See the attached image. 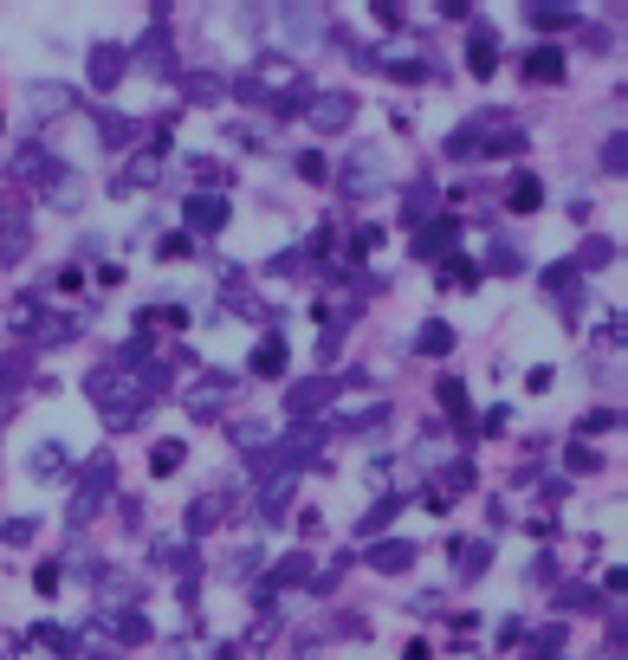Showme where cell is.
Segmentation results:
<instances>
[{"label":"cell","mask_w":628,"mask_h":660,"mask_svg":"<svg viewBox=\"0 0 628 660\" xmlns=\"http://www.w3.org/2000/svg\"><path fill=\"white\" fill-rule=\"evenodd\" d=\"M441 402H447V415H454V421H467V389H460L454 376L441 382Z\"/></svg>","instance_id":"22"},{"label":"cell","mask_w":628,"mask_h":660,"mask_svg":"<svg viewBox=\"0 0 628 660\" xmlns=\"http://www.w3.org/2000/svg\"><path fill=\"white\" fill-rule=\"evenodd\" d=\"M467 65H473V78H493V72H499V39H493V33H473Z\"/></svg>","instance_id":"10"},{"label":"cell","mask_w":628,"mask_h":660,"mask_svg":"<svg viewBox=\"0 0 628 660\" xmlns=\"http://www.w3.org/2000/svg\"><path fill=\"white\" fill-rule=\"evenodd\" d=\"M26 246H33V227H26V208L13 195H0V259H26Z\"/></svg>","instance_id":"3"},{"label":"cell","mask_w":628,"mask_h":660,"mask_svg":"<svg viewBox=\"0 0 628 660\" xmlns=\"http://www.w3.org/2000/svg\"><path fill=\"white\" fill-rule=\"evenodd\" d=\"M408 563H415V544H402V538H389V544H376L370 550V570H408Z\"/></svg>","instance_id":"11"},{"label":"cell","mask_w":628,"mask_h":660,"mask_svg":"<svg viewBox=\"0 0 628 660\" xmlns=\"http://www.w3.org/2000/svg\"><path fill=\"white\" fill-rule=\"evenodd\" d=\"M298 175H305V182H318V175H324V156H311V149H305V156H298Z\"/></svg>","instance_id":"34"},{"label":"cell","mask_w":628,"mask_h":660,"mask_svg":"<svg viewBox=\"0 0 628 660\" xmlns=\"http://www.w3.org/2000/svg\"><path fill=\"white\" fill-rule=\"evenodd\" d=\"M33 175H39V188H46V201H52V208H59V214L85 208V175L59 169V162H33Z\"/></svg>","instance_id":"2"},{"label":"cell","mask_w":628,"mask_h":660,"mask_svg":"<svg viewBox=\"0 0 628 660\" xmlns=\"http://www.w3.org/2000/svg\"><path fill=\"white\" fill-rule=\"evenodd\" d=\"M156 169H162V156L149 149V156H136V162H130V182H156Z\"/></svg>","instance_id":"28"},{"label":"cell","mask_w":628,"mask_h":660,"mask_svg":"<svg viewBox=\"0 0 628 660\" xmlns=\"http://www.w3.org/2000/svg\"><path fill=\"white\" fill-rule=\"evenodd\" d=\"M415 350L421 356H447V350H454V330H447V324H421L415 330Z\"/></svg>","instance_id":"12"},{"label":"cell","mask_w":628,"mask_h":660,"mask_svg":"<svg viewBox=\"0 0 628 660\" xmlns=\"http://www.w3.org/2000/svg\"><path fill=\"white\" fill-rule=\"evenodd\" d=\"M72 104V91H59V85H46V91H33V110L39 117H59V110Z\"/></svg>","instance_id":"19"},{"label":"cell","mask_w":628,"mask_h":660,"mask_svg":"<svg viewBox=\"0 0 628 660\" xmlns=\"http://www.w3.org/2000/svg\"><path fill=\"white\" fill-rule=\"evenodd\" d=\"M505 201H512V208H518V214H531V208H538V201H544V188H538V175H518V182H512V195H505Z\"/></svg>","instance_id":"16"},{"label":"cell","mask_w":628,"mask_h":660,"mask_svg":"<svg viewBox=\"0 0 628 660\" xmlns=\"http://www.w3.org/2000/svg\"><path fill=\"white\" fill-rule=\"evenodd\" d=\"M117 78H124V52H117V46H98V52H91V85L111 91Z\"/></svg>","instance_id":"9"},{"label":"cell","mask_w":628,"mask_h":660,"mask_svg":"<svg viewBox=\"0 0 628 660\" xmlns=\"http://www.w3.org/2000/svg\"><path fill=\"white\" fill-rule=\"evenodd\" d=\"M454 563H460L467 576H480V570H486V544H467V550L454 544Z\"/></svg>","instance_id":"24"},{"label":"cell","mask_w":628,"mask_h":660,"mask_svg":"<svg viewBox=\"0 0 628 660\" xmlns=\"http://www.w3.org/2000/svg\"><path fill=\"white\" fill-rule=\"evenodd\" d=\"M143 395H149V382L136 376L130 363H111V369H98V376H91V402L111 415V428H130L136 408H143Z\"/></svg>","instance_id":"1"},{"label":"cell","mask_w":628,"mask_h":660,"mask_svg":"<svg viewBox=\"0 0 628 660\" xmlns=\"http://www.w3.org/2000/svg\"><path fill=\"white\" fill-rule=\"evenodd\" d=\"M188 91H195V104H221V78H188Z\"/></svg>","instance_id":"27"},{"label":"cell","mask_w":628,"mask_h":660,"mask_svg":"<svg viewBox=\"0 0 628 660\" xmlns=\"http://www.w3.org/2000/svg\"><path fill=\"white\" fill-rule=\"evenodd\" d=\"M104 628H111L117 641H143L149 635V622H136V615H104Z\"/></svg>","instance_id":"20"},{"label":"cell","mask_w":628,"mask_h":660,"mask_svg":"<svg viewBox=\"0 0 628 660\" xmlns=\"http://www.w3.org/2000/svg\"><path fill=\"white\" fill-rule=\"evenodd\" d=\"M525 78H538V85H557L564 78V46H538L525 59Z\"/></svg>","instance_id":"8"},{"label":"cell","mask_w":628,"mask_h":660,"mask_svg":"<svg viewBox=\"0 0 628 660\" xmlns=\"http://www.w3.org/2000/svg\"><path fill=\"white\" fill-rule=\"evenodd\" d=\"M389 518H395V505H376V512H370V518H363V531H357V538H376V531H382V525H389Z\"/></svg>","instance_id":"32"},{"label":"cell","mask_w":628,"mask_h":660,"mask_svg":"<svg viewBox=\"0 0 628 660\" xmlns=\"http://www.w3.org/2000/svg\"><path fill=\"white\" fill-rule=\"evenodd\" d=\"M111 486H117V466L98 460V466L85 473V486H78V499H72V518H98V505L111 499Z\"/></svg>","instance_id":"5"},{"label":"cell","mask_w":628,"mask_h":660,"mask_svg":"<svg viewBox=\"0 0 628 660\" xmlns=\"http://www.w3.org/2000/svg\"><path fill=\"white\" fill-rule=\"evenodd\" d=\"M454 240H460V220H428V227H421V240H415V253H421V259H441Z\"/></svg>","instance_id":"7"},{"label":"cell","mask_w":628,"mask_h":660,"mask_svg":"<svg viewBox=\"0 0 628 660\" xmlns=\"http://www.w3.org/2000/svg\"><path fill=\"white\" fill-rule=\"evenodd\" d=\"M188 415H195V421H214V415H221V382H208V389L188 395Z\"/></svg>","instance_id":"15"},{"label":"cell","mask_w":628,"mask_h":660,"mask_svg":"<svg viewBox=\"0 0 628 660\" xmlns=\"http://www.w3.org/2000/svg\"><path fill=\"white\" fill-rule=\"evenodd\" d=\"M551 292H557V298H577V292H583V285H577V272H564V266H557V272H551Z\"/></svg>","instance_id":"30"},{"label":"cell","mask_w":628,"mask_h":660,"mask_svg":"<svg viewBox=\"0 0 628 660\" xmlns=\"http://www.w3.org/2000/svg\"><path fill=\"white\" fill-rule=\"evenodd\" d=\"M214 512H221L214 499H195V505H188V531H208V525H214Z\"/></svg>","instance_id":"25"},{"label":"cell","mask_w":628,"mask_h":660,"mask_svg":"<svg viewBox=\"0 0 628 660\" xmlns=\"http://www.w3.org/2000/svg\"><path fill=\"white\" fill-rule=\"evenodd\" d=\"M0 169H7V156H0Z\"/></svg>","instance_id":"36"},{"label":"cell","mask_w":628,"mask_h":660,"mask_svg":"<svg viewBox=\"0 0 628 660\" xmlns=\"http://www.w3.org/2000/svg\"><path fill=\"white\" fill-rule=\"evenodd\" d=\"M428 201H434V195H428V188H415V201H408V220H428V214H434V208H428Z\"/></svg>","instance_id":"35"},{"label":"cell","mask_w":628,"mask_h":660,"mask_svg":"<svg viewBox=\"0 0 628 660\" xmlns=\"http://www.w3.org/2000/svg\"><path fill=\"white\" fill-rule=\"evenodd\" d=\"M564 460H570V473H596V466H603V460H596V453H590V447H570V453H564Z\"/></svg>","instance_id":"31"},{"label":"cell","mask_w":628,"mask_h":660,"mask_svg":"<svg viewBox=\"0 0 628 660\" xmlns=\"http://www.w3.org/2000/svg\"><path fill=\"white\" fill-rule=\"evenodd\" d=\"M531 26H544V33H557V26H570V7H525Z\"/></svg>","instance_id":"21"},{"label":"cell","mask_w":628,"mask_h":660,"mask_svg":"<svg viewBox=\"0 0 628 660\" xmlns=\"http://www.w3.org/2000/svg\"><path fill=\"white\" fill-rule=\"evenodd\" d=\"M227 227V201L221 195H195L188 201V233H221Z\"/></svg>","instance_id":"6"},{"label":"cell","mask_w":628,"mask_h":660,"mask_svg":"<svg viewBox=\"0 0 628 660\" xmlns=\"http://www.w3.org/2000/svg\"><path fill=\"white\" fill-rule=\"evenodd\" d=\"M318 402H331V382H298L292 389V415H311Z\"/></svg>","instance_id":"14"},{"label":"cell","mask_w":628,"mask_h":660,"mask_svg":"<svg viewBox=\"0 0 628 660\" xmlns=\"http://www.w3.org/2000/svg\"><path fill=\"white\" fill-rule=\"evenodd\" d=\"M603 169H609V175H622V169H628V143H622V136L603 149Z\"/></svg>","instance_id":"29"},{"label":"cell","mask_w":628,"mask_h":660,"mask_svg":"<svg viewBox=\"0 0 628 660\" xmlns=\"http://www.w3.org/2000/svg\"><path fill=\"white\" fill-rule=\"evenodd\" d=\"M175 466H182V440H156V460H149V473H156V479H169Z\"/></svg>","instance_id":"18"},{"label":"cell","mask_w":628,"mask_h":660,"mask_svg":"<svg viewBox=\"0 0 628 660\" xmlns=\"http://www.w3.org/2000/svg\"><path fill=\"white\" fill-rule=\"evenodd\" d=\"M493 272H525V253L518 246H493Z\"/></svg>","instance_id":"26"},{"label":"cell","mask_w":628,"mask_h":660,"mask_svg":"<svg viewBox=\"0 0 628 660\" xmlns=\"http://www.w3.org/2000/svg\"><path fill=\"white\" fill-rule=\"evenodd\" d=\"M253 369H259V376H285V343L266 337V343L253 350Z\"/></svg>","instance_id":"13"},{"label":"cell","mask_w":628,"mask_h":660,"mask_svg":"<svg viewBox=\"0 0 628 660\" xmlns=\"http://www.w3.org/2000/svg\"><path fill=\"white\" fill-rule=\"evenodd\" d=\"M350 117H357V98H344V91H318V98L305 104V123H311V130H324V136L344 130Z\"/></svg>","instance_id":"4"},{"label":"cell","mask_w":628,"mask_h":660,"mask_svg":"<svg viewBox=\"0 0 628 660\" xmlns=\"http://www.w3.org/2000/svg\"><path fill=\"white\" fill-rule=\"evenodd\" d=\"M59 466H65V447H59V440H39V447H33V473H39V479H52Z\"/></svg>","instance_id":"17"},{"label":"cell","mask_w":628,"mask_h":660,"mask_svg":"<svg viewBox=\"0 0 628 660\" xmlns=\"http://www.w3.org/2000/svg\"><path fill=\"white\" fill-rule=\"evenodd\" d=\"M583 266H609V259H616V240H583Z\"/></svg>","instance_id":"23"},{"label":"cell","mask_w":628,"mask_h":660,"mask_svg":"<svg viewBox=\"0 0 628 660\" xmlns=\"http://www.w3.org/2000/svg\"><path fill=\"white\" fill-rule=\"evenodd\" d=\"M188 246H195L188 233H169V240H162V259H188Z\"/></svg>","instance_id":"33"}]
</instances>
